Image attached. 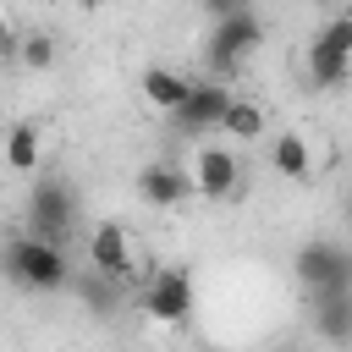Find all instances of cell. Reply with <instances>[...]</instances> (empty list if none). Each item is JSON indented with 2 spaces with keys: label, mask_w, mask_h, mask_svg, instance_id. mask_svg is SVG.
I'll return each instance as SVG.
<instances>
[{
  "label": "cell",
  "mask_w": 352,
  "mask_h": 352,
  "mask_svg": "<svg viewBox=\"0 0 352 352\" xmlns=\"http://www.w3.org/2000/svg\"><path fill=\"white\" fill-rule=\"evenodd\" d=\"M6 275H11L16 286H28V292H60V286L72 280V258H66V248L22 231V236H11V248H6Z\"/></svg>",
  "instance_id": "obj_1"
},
{
  "label": "cell",
  "mask_w": 352,
  "mask_h": 352,
  "mask_svg": "<svg viewBox=\"0 0 352 352\" xmlns=\"http://www.w3.org/2000/svg\"><path fill=\"white\" fill-rule=\"evenodd\" d=\"M302 72H308L314 88H341V82L352 77V11L330 16V22L308 38V50H302Z\"/></svg>",
  "instance_id": "obj_2"
},
{
  "label": "cell",
  "mask_w": 352,
  "mask_h": 352,
  "mask_svg": "<svg viewBox=\"0 0 352 352\" xmlns=\"http://www.w3.org/2000/svg\"><path fill=\"white\" fill-rule=\"evenodd\" d=\"M88 270L94 275H104V280H121V286H143L148 280V270L138 264V248H132V231L121 226V220H99L94 231H88Z\"/></svg>",
  "instance_id": "obj_3"
},
{
  "label": "cell",
  "mask_w": 352,
  "mask_h": 352,
  "mask_svg": "<svg viewBox=\"0 0 352 352\" xmlns=\"http://www.w3.org/2000/svg\"><path fill=\"white\" fill-rule=\"evenodd\" d=\"M258 44H264V22H258V11H248V6H226L220 22H214V33H209V66L220 72V82H226Z\"/></svg>",
  "instance_id": "obj_4"
},
{
  "label": "cell",
  "mask_w": 352,
  "mask_h": 352,
  "mask_svg": "<svg viewBox=\"0 0 352 352\" xmlns=\"http://www.w3.org/2000/svg\"><path fill=\"white\" fill-rule=\"evenodd\" d=\"M138 302H143L148 324L176 330V324L192 319V275H187L182 264H160V270H148V280L138 286Z\"/></svg>",
  "instance_id": "obj_5"
},
{
  "label": "cell",
  "mask_w": 352,
  "mask_h": 352,
  "mask_svg": "<svg viewBox=\"0 0 352 352\" xmlns=\"http://www.w3.org/2000/svg\"><path fill=\"white\" fill-rule=\"evenodd\" d=\"M297 280L308 297H341V292H352V253L330 236L302 242L297 248Z\"/></svg>",
  "instance_id": "obj_6"
},
{
  "label": "cell",
  "mask_w": 352,
  "mask_h": 352,
  "mask_svg": "<svg viewBox=\"0 0 352 352\" xmlns=\"http://www.w3.org/2000/svg\"><path fill=\"white\" fill-rule=\"evenodd\" d=\"M187 176H192V192H198V198L220 204V198H236V187H242V160H236L231 143L209 138V143H198V148L187 154Z\"/></svg>",
  "instance_id": "obj_7"
},
{
  "label": "cell",
  "mask_w": 352,
  "mask_h": 352,
  "mask_svg": "<svg viewBox=\"0 0 352 352\" xmlns=\"http://www.w3.org/2000/svg\"><path fill=\"white\" fill-rule=\"evenodd\" d=\"M72 220H77V192L60 176H38V187L28 198V236H44V242L66 248Z\"/></svg>",
  "instance_id": "obj_8"
},
{
  "label": "cell",
  "mask_w": 352,
  "mask_h": 352,
  "mask_svg": "<svg viewBox=\"0 0 352 352\" xmlns=\"http://www.w3.org/2000/svg\"><path fill=\"white\" fill-rule=\"evenodd\" d=\"M231 88L220 82V77H204V82H192V99L182 104V116H176V126L187 132V138H198V132H220L226 126V110H231Z\"/></svg>",
  "instance_id": "obj_9"
},
{
  "label": "cell",
  "mask_w": 352,
  "mask_h": 352,
  "mask_svg": "<svg viewBox=\"0 0 352 352\" xmlns=\"http://www.w3.org/2000/svg\"><path fill=\"white\" fill-rule=\"evenodd\" d=\"M138 198H143L148 209H182V204H187V198H198V192H192L187 165L154 160V165H143V170H138Z\"/></svg>",
  "instance_id": "obj_10"
},
{
  "label": "cell",
  "mask_w": 352,
  "mask_h": 352,
  "mask_svg": "<svg viewBox=\"0 0 352 352\" xmlns=\"http://www.w3.org/2000/svg\"><path fill=\"white\" fill-rule=\"evenodd\" d=\"M138 94H143V104L148 110H160V116H182V104L192 99V77H182L176 66H148L143 77H138Z\"/></svg>",
  "instance_id": "obj_11"
},
{
  "label": "cell",
  "mask_w": 352,
  "mask_h": 352,
  "mask_svg": "<svg viewBox=\"0 0 352 352\" xmlns=\"http://www.w3.org/2000/svg\"><path fill=\"white\" fill-rule=\"evenodd\" d=\"M270 170L286 182H308L314 176V143L308 132H275L270 138Z\"/></svg>",
  "instance_id": "obj_12"
},
{
  "label": "cell",
  "mask_w": 352,
  "mask_h": 352,
  "mask_svg": "<svg viewBox=\"0 0 352 352\" xmlns=\"http://www.w3.org/2000/svg\"><path fill=\"white\" fill-rule=\"evenodd\" d=\"M38 165H44V126L16 121V126L6 132V170H11V176H33Z\"/></svg>",
  "instance_id": "obj_13"
},
{
  "label": "cell",
  "mask_w": 352,
  "mask_h": 352,
  "mask_svg": "<svg viewBox=\"0 0 352 352\" xmlns=\"http://www.w3.org/2000/svg\"><path fill=\"white\" fill-rule=\"evenodd\" d=\"M308 319H314V336H319V341L346 346V341H352V292H341V297H314Z\"/></svg>",
  "instance_id": "obj_14"
},
{
  "label": "cell",
  "mask_w": 352,
  "mask_h": 352,
  "mask_svg": "<svg viewBox=\"0 0 352 352\" xmlns=\"http://www.w3.org/2000/svg\"><path fill=\"white\" fill-rule=\"evenodd\" d=\"M264 126H270L264 104L236 94V99H231V110H226V126H220V132H226L231 143H258V138H264Z\"/></svg>",
  "instance_id": "obj_15"
},
{
  "label": "cell",
  "mask_w": 352,
  "mask_h": 352,
  "mask_svg": "<svg viewBox=\"0 0 352 352\" xmlns=\"http://www.w3.org/2000/svg\"><path fill=\"white\" fill-rule=\"evenodd\" d=\"M132 286H121V280H104V275H82V302H94V314H116V302L126 297Z\"/></svg>",
  "instance_id": "obj_16"
},
{
  "label": "cell",
  "mask_w": 352,
  "mask_h": 352,
  "mask_svg": "<svg viewBox=\"0 0 352 352\" xmlns=\"http://www.w3.org/2000/svg\"><path fill=\"white\" fill-rule=\"evenodd\" d=\"M16 60H22V66H50V60H55V38H50V33H28L22 50H16Z\"/></svg>",
  "instance_id": "obj_17"
}]
</instances>
